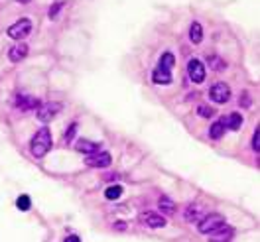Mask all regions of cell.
Masks as SVG:
<instances>
[{
	"mask_svg": "<svg viewBox=\"0 0 260 242\" xmlns=\"http://www.w3.org/2000/svg\"><path fill=\"white\" fill-rule=\"evenodd\" d=\"M16 207L20 211H28L30 207H32V203H30V197L28 195H20L16 201Z\"/></svg>",
	"mask_w": 260,
	"mask_h": 242,
	"instance_id": "obj_20",
	"label": "cell"
},
{
	"mask_svg": "<svg viewBox=\"0 0 260 242\" xmlns=\"http://www.w3.org/2000/svg\"><path fill=\"white\" fill-rule=\"evenodd\" d=\"M189 40H191V44H201V40H203V28H201V24L199 22H193L191 26H189Z\"/></svg>",
	"mask_w": 260,
	"mask_h": 242,
	"instance_id": "obj_16",
	"label": "cell"
},
{
	"mask_svg": "<svg viewBox=\"0 0 260 242\" xmlns=\"http://www.w3.org/2000/svg\"><path fill=\"white\" fill-rule=\"evenodd\" d=\"M197 113L201 114L203 118H211L213 114H215V109H211V107H207V105H199V109H197Z\"/></svg>",
	"mask_w": 260,
	"mask_h": 242,
	"instance_id": "obj_22",
	"label": "cell"
},
{
	"mask_svg": "<svg viewBox=\"0 0 260 242\" xmlns=\"http://www.w3.org/2000/svg\"><path fill=\"white\" fill-rule=\"evenodd\" d=\"M209 65H211L213 69H217V71H221V69H225V59H221V57H217V55H213L209 57Z\"/></svg>",
	"mask_w": 260,
	"mask_h": 242,
	"instance_id": "obj_21",
	"label": "cell"
},
{
	"mask_svg": "<svg viewBox=\"0 0 260 242\" xmlns=\"http://www.w3.org/2000/svg\"><path fill=\"white\" fill-rule=\"evenodd\" d=\"M59 111H61V102H44V105H40L36 109V114H38V118L42 122H49Z\"/></svg>",
	"mask_w": 260,
	"mask_h": 242,
	"instance_id": "obj_6",
	"label": "cell"
},
{
	"mask_svg": "<svg viewBox=\"0 0 260 242\" xmlns=\"http://www.w3.org/2000/svg\"><path fill=\"white\" fill-rule=\"evenodd\" d=\"M51 144H53L51 132H49V128L44 126V128L38 130L36 136L32 138V142H30V152H32V156L36 160H42L49 150H51Z\"/></svg>",
	"mask_w": 260,
	"mask_h": 242,
	"instance_id": "obj_1",
	"label": "cell"
},
{
	"mask_svg": "<svg viewBox=\"0 0 260 242\" xmlns=\"http://www.w3.org/2000/svg\"><path fill=\"white\" fill-rule=\"evenodd\" d=\"M225 124H227V128H231V130H239L243 126V116L239 113L229 114V116H225Z\"/></svg>",
	"mask_w": 260,
	"mask_h": 242,
	"instance_id": "obj_17",
	"label": "cell"
},
{
	"mask_svg": "<svg viewBox=\"0 0 260 242\" xmlns=\"http://www.w3.org/2000/svg\"><path fill=\"white\" fill-rule=\"evenodd\" d=\"M63 242H81V240H79V236H67Z\"/></svg>",
	"mask_w": 260,
	"mask_h": 242,
	"instance_id": "obj_26",
	"label": "cell"
},
{
	"mask_svg": "<svg viewBox=\"0 0 260 242\" xmlns=\"http://www.w3.org/2000/svg\"><path fill=\"white\" fill-rule=\"evenodd\" d=\"M65 6V2H57V4H53L51 8H49V12H48V16L51 18V20H55L57 18V14H59V10Z\"/></svg>",
	"mask_w": 260,
	"mask_h": 242,
	"instance_id": "obj_23",
	"label": "cell"
},
{
	"mask_svg": "<svg viewBox=\"0 0 260 242\" xmlns=\"http://www.w3.org/2000/svg\"><path fill=\"white\" fill-rule=\"evenodd\" d=\"M26 55H28V44H22V42H20V44H14L12 49L8 51V59L14 61V63L26 59Z\"/></svg>",
	"mask_w": 260,
	"mask_h": 242,
	"instance_id": "obj_12",
	"label": "cell"
},
{
	"mask_svg": "<svg viewBox=\"0 0 260 242\" xmlns=\"http://www.w3.org/2000/svg\"><path fill=\"white\" fill-rule=\"evenodd\" d=\"M111 161H113V158H111L109 152H95V154L87 156L85 163H87L89 167H99V169H103V167H109Z\"/></svg>",
	"mask_w": 260,
	"mask_h": 242,
	"instance_id": "obj_7",
	"label": "cell"
},
{
	"mask_svg": "<svg viewBox=\"0 0 260 242\" xmlns=\"http://www.w3.org/2000/svg\"><path fill=\"white\" fill-rule=\"evenodd\" d=\"M75 150H77V152H81V154L91 156V154H95V152L101 150V144L91 142V140H85V138H79V140H77V144H75Z\"/></svg>",
	"mask_w": 260,
	"mask_h": 242,
	"instance_id": "obj_13",
	"label": "cell"
},
{
	"mask_svg": "<svg viewBox=\"0 0 260 242\" xmlns=\"http://www.w3.org/2000/svg\"><path fill=\"white\" fill-rule=\"evenodd\" d=\"M209 97H211L213 102L217 105H225L229 98H231V89H229L227 83H215L211 89H209Z\"/></svg>",
	"mask_w": 260,
	"mask_h": 242,
	"instance_id": "obj_5",
	"label": "cell"
},
{
	"mask_svg": "<svg viewBox=\"0 0 260 242\" xmlns=\"http://www.w3.org/2000/svg\"><path fill=\"white\" fill-rule=\"evenodd\" d=\"M158 207H160L162 215H166V217H172V215L176 213V203H174L170 197H160V201H158Z\"/></svg>",
	"mask_w": 260,
	"mask_h": 242,
	"instance_id": "obj_15",
	"label": "cell"
},
{
	"mask_svg": "<svg viewBox=\"0 0 260 242\" xmlns=\"http://www.w3.org/2000/svg\"><path fill=\"white\" fill-rule=\"evenodd\" d=\"M140 219H142V223H144L146 226H150V228H162V226H166V217H164V215H158V213H154V211L142 213Z\"/></svg>",
	"mask_w": 260,
	"mask_h": 242,
	"instance_id": "obj_9",
	"label": "cell"
},
{
	"mask_svg": "<svg viewBox=\"0 0 260 242\" xmlns=\"http://www.w3.org/2000/svg\"><path fill=\"white\" fill-rule=\"evenodd\" d=\"M252 150L258 154L260 152V128L256 126V130H254V136H252Z\"/></svg>",
	"mask_w": 260,
	"mask_h": 242,
	"instance_id": "obj_25",
	"label": "cell"
},
{
	"mask_svg": "<svg viewBox=\"0 0 260 242\" xmlns=\"http://www.w3.org/2000/svg\"><path fill=\"white\" fill-rule=\"evenodd\" d=\"M75 132H77V122H73L71 126H69V130L65 132V144H71V140H73V136H75Z\"/></svg>",
	"mask_w": 260,
	"mask_h": 242,
	"instance_id": "obj_24",
	"label": "cell"
},
{
	"mask_svg": "<svg viewBox=\"0 0 260 242\" xmlns=\"http://www.w3.org/2000/svg\"><path fill=\"white\" fill-rule=\"evenodd\" d=\"M16 2H22V4H28L30 0H16Z\"/></svg>",
	"mask_w": 260,
	"mask_h": 242,
	"instance_id": "obj_27",
	"label": "cell"
},
{
	"mask_svg": "<svg viewBox=\"0 0 260 242\" xmlns=\"http://www.w3.org/2000/svg\"><path fill=\"white\" fill-rule=\"evenodd\" d=\"M30 32H32V22H30L28 18H20L18 22H14V24L6 30V33H8L12 40H18V42L24 40Z\"/></svg>",
	"mask_w": 260,
	"mask_h": 242,
	"instance_id": "obj_4",
	"label": "cell"
},
{
	"mask_svg": "<svg viewBox=\"0 0 260 242\" xmlns=\"http://www.w3.org/2000/svg\"><path fill=\"white\" fill-rule=\"evenodd\" d=\"M42 102L30 95H16V109L18 111H36Z\"/></svg>",
	"mask_w": 260,
	"mask_h": 242,
	"instance_id": "obj_11",
	"label": "cell"
},
{
	"mask_svg": "<svg viewBox=\"0 0 260 242\" xmlns=\"http://www.w3.org/2000/svg\"><path fill=\"white\" fill-rule=\"evenodd\" d=\"M225 130H227V124H225V116H221L217 122H213V124H211V128H209V136H211L213 140H219V138H223Z\"/></svg>",
	"mask_w": 260,
	"mask_h": 242,
	"instance_id": "obj_14",
	"label": "cell"
},
{
	"mask_svg": "<svg viewBox=\"0 0 260 242\" xmlns=\"http://www.w3.org/2000/svg\"><path fill=\"white\" fill-rule=\"evenodd\" d=\"M187 75H189V79L193 81V83H203L205 81V65L201 63L199 59H189V63H187Z\"/></svg>",
	"mask_w": 260,
	"mask_h": 242,
	"instance_id": "obj_8",
	"label": "cell"
},
{
	"mask_svg": "<svg viewBox=\"0 0 260 242\" xmlns=\"http://www.w3.org/2000/svg\"><path fill=\"white\" fill-rule=\"evenodd\" d=\"M233 234H235V228H233V226L223 225L209 232V240L211 242H229L231 238H233Z\"/></svg>",
	"mask_w": 260,
	"mask_h": 242,
	"instance_id": "obj_10",
	"label": "cell"
},
{
	"mask_svg": "<svg viewBox=\"0 0 260 242\" xmlns=\"http://www.w3.org/2000/svg\"><path fill=\"white\" fill-rule=\"evenodd\" d=\"M176 65V57L174 53L166 51L162 57H160V63L156 67V71L152 73V81L156 85H170L172 83V67Z\"/></svg>",
	"mask_w": 260,
	"mask_h": 242,
	"instance_id": "obj_2",
	"label": "cell"
},
{
	"mask_svg": "<svg viewBox=\"0 0 260 242\" xmlns=\"http://www.w3.org/2000/svg\"><path fill=\"white\" fill-rule=\"evenodd\" d=\"M120 195H122V187H120V185H111V187L105 191V197H107L109 201H116Z\"/></svg>",
	"mask_w": 260,
	"mask_h": 242,
	"instance_id": "obj_19",
	"label": "cell"
},
{
	"mask_svg": "<svg viewBox=\"0 0 260 242\" xmlns=\"http://www.w3.org/2000/svg\"><path fill=\"white\" fill-rule=\"evenodd\" d=\"M199 211H201V205H197V203H191L187 209H185V221L187 223H193L199 219Z\"/></svg>",
	"mask_w": 260,
	"mask_h": 242,
	"instance_id": "obj_18",
	"label": "cell"
},
{
	"mask_svg": "<svg viewBox=\"0 0 260 242\" xmlns=\"http://www.w3.org/2000/svg\"><path fill=\"white\" fill-rule=\"evenodd\" d=\"M225 225V217L219 215V213H209V215H203V219L197 223V230L201 234H209L211 230L219 228V226Z\"/></svg>",
	"mask_w": 260,
	"mask_h": 242,
	"instance_id": "obj_3",
	"label": "cell"
}]
</instances>
